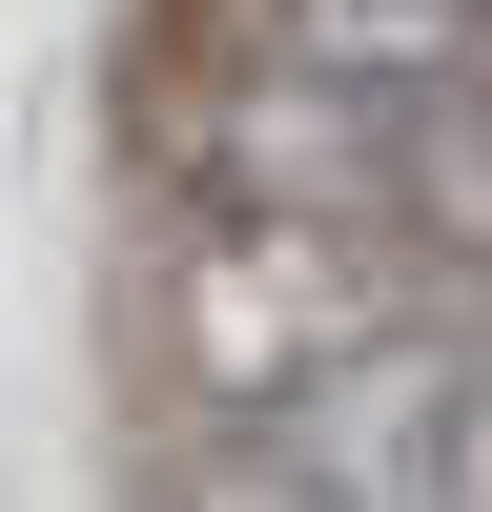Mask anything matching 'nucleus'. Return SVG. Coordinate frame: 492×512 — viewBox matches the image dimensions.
I'll use <instances>...</instances> for the list:
<instances>
[{"label":"nucleus","mask_w":492,"mask_h":512,"mask_svg":"<svg viewBox=\"0 0 492 512\" xmlns=\"http://www.w3.org/2000/svg\"><path fill=\"white\" fill-rule=\"evenodd\" d=\"M144 512H328V492L287 472L267 431H185V451H164V472H144Z\"/></svg>","instance_id":"5"},{"label":"nucleus","mask_w":492,"mask_h":512,"mask_svg":"<svg viewBox=\"0 0 492 512\" xmlns=\"http://www.w3.org/2000/svg\"><path fill=\"white\" fill-rule=\"evenodd\" d=\"M164 185H185V226H390V123L226 62L164 103Z\"/></svg>","instance_id":"3"},{"label":"nucleus","mask_w":492,"mask_h":512,"mask_svg":"<svg viewBox=\"0 0 492 512\" xmlns=\"http://www.w3.org/2000/svg\"><path fill=\"white\" fill-rule=\"evenodd\" d=\"M144 328H164V410L185 431H287L308 390H349L410 328V246H369V226H185Z\"/></svg>","instance_id":"1"},{"label":"nucleus","mask_w":492,"mask_h":512,"mask_svg":"<svg viewBox=\"0 0 492 512\" xmlns=\"http://www.w3.org/2000/svg\"><path fill=\"white\" fill-rule=\"evenodd\" d=\"M246 82H308V103H369V123H431L492 82V0H205Z\"/></svg>","instance_id":"4"},{"label":"nucleus","mask_w":492,"mask_h":512,"mask_svg":"<svg viewBox=\"0 0 492 512\" xmlns=\"http://www.w3.org/2000/svg\"><path fill=\"white\" fill-rule=\"evenodd\" d=\"M267 451L328 512H492V328H431V308H410L390 349H369L349 390H308Z\"/></svg>","instance_id":"2"}]
</instances>
